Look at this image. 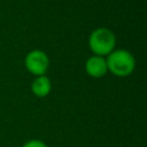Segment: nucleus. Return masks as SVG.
I'll use <instances>...</instances> for the list:
<instances>
[{
  "instance_id": "f257e3e1",
  "label": "nucleus",
  "mask_w": 147,
  "mask_h": 147,
  "mask_svg": "<svg viewBox=\"0 0 147 147\" xmlns=\"http://www.w3.org/2000/svg\"><path fill=\"white\" fill-rule=\"evenodd\" d=\"M108 71L117 77H126L136 68L133 55L126 49H114L106 59Z\"/></svg>"
},
{
  "instance_id": "f03ea898",
  "label": "nucleus",
  "mask_w": 147,
  "mask_h": 147,
  "mask_svg": "<svg viewBox=\"0 0 147 147\" xmlns=\"http://www.w3.org/2000/svg\"><path fill=\"white\" fill-rule=\"evenodd\" d=\"M116 45V37L113 31L107 28H98L92 31L88 38L90 49L98 56L110 54Z\"/></svg>"
},
{
  "instance_id": "7ed1b4c3",
  "label": "nucleus",
  "mask_w": 147,
  "mask_h": 147,
  "mask_svg": "<svg viewBox=\"0 0 147 147\" xmlns=\"http://www.w3.org/2000/svg\"><path fill=\"white\" fill-rule=\"evenodd\" d=\"M24 63L26 70L32 75H34L36 77H38V76H44L46 74L49 65V60L45 52L40 49H33L28 53Z\"/></svg>"
},
{
  "instance_id": "20e7f679",
  "label": "nucleus",
  "mask_w": 147,
  "mask_h": 147,
  "mask_svg": "<svg viewBox=\"0 0 147 147\" xmlns=\"http://www.w3.org/2000/svg\"><path fill=\"white\" fill-rule=\"evenodd\" d=\"M85 71L92 78H101L108 71L106 59H103V56L98 55L88 57L85 62Z\"/></svg>"
},
{
  "instance_id": "39448f33",
  "label": "nucleus",
  "mask_w": 147,
  "mask_h": 147,
  "mask_svg": "<svg viewBox=\"0 0 147 147\" xmlns=\"http://www.w3.org/2000/svg\"><path fill=\"white\" fill-rule=\"evenodd\" d=\"M51 90H52V83H51L49 78H47L45 75L36 77L31 84V91L38 98L47 96L49 94Z\"/></svg>"
},
{
  "instance_id": "423d86ee",
  "label": "nucleus",
  "mask_w": 147,
  "mask_h": 147,
  "mask_svg": "<svg viewBox=\"0 0 147 147\" xmlns=\"http://www.w3.org/2000/svg\"><path fill=\"white\" fill-rule=\"evenodd\" d=\"M22 147H47L46 144L39 139H32V140H29L26 141Z\"/></svg>"
}]
</instances>
